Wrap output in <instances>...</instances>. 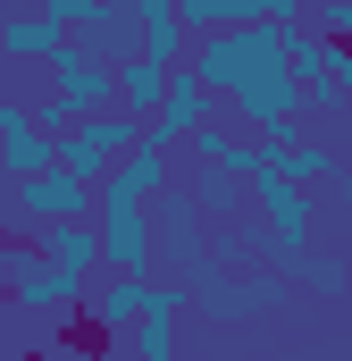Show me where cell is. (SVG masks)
Returning <instances> with one entry per match:
<instances>
[{"mask_svg": "<svg viewBox=\"0 0 352 361\" xmlns=\"http://www.w3.org/2000/svg\"><path fill=\"white\" fill-rule=\"evenodd\" d=\"M294 286H310V294H352V269H344V261H336V252H310Z\"/></svg>", "mask_w": 352, "mask_h": 361, "instance_id": "7c38bea8", "label": "cell"}, {"mask_svg": "<svg viewBox=\"0 0 352 361\" xmlns=\"http://www.w3.org/2000/svg\"><path fill=\"white\" fill-rule=\"evenodd\" d=\"M302 361H319V353H302Z\"/></svg>", "mask_w": 352, "mask_h": 361, "instance_id": "2e32d148", "label": "cell"}, {"mask_svg": "<svg viewBox=\"0 0 352 361\" xmlns=\"http://www.w3.org/2000/svg\"><path fill=\"white\" fill-rule=\"evenodd\" d=\"M76 294H84V277H68V269H51V261H34V269L17 277V302H25V311H68V302H76Z\"/></svg>", "mask_w": 352, "mask_h": 361, "instance_id": "8fae6325", "label": "cell"}, {"mask_svg": "<svg viewBox=\"0 0 352 361\" xmlns=\"http://www.w3.org/2000/svg\"><path fill=\"white\" fill-rule=\"evenodd\" d=\"M168 85H176V68H160V59H134V68H118V109H126L134 126H151V118L168 109Z\"/></svg>", "mask_w": 352, "mask_h": 361, "instance_id": "ba28073f", "label": "cell"}, {"mask_svg": "<svg viewBox=\"0 0 352 361\" xmlns=\"http://www.w3.org/2000/svg\"><path fill=\"white\" fill-rule=\"evenodd\" d=\"M34 252H42L51 269H68V277H92V269H101V227H92V219H76V227H42Z\"/></svg>", "mask_w": 352, "mask_h": 361, "instance_id": "9c48e42d", "label": "cell"}, {"mask_svg": "<svg viewBox=\"0 0 352 361\" xmlns=\"http://www.w3.org/2000/svg\"><path fill=\"white\" fill-rule=\"evenodd\" d=\"M336 118H352V51H344V68H336Z\"/></svg>", "mask_w": 352, "mask_h": 361, "instance_id": "9a60e30c", "label": "cell"}, {"mask_svg": "<svg viewBox=\"0 0 352 361\" xmlns=\"http://www.w3.org/2000/svg\"><path fill=\"white\" fill-rule=\"evenodd\" d=\"M168 185H176V160L160 152V143H143V152H134V160H126L118 177L101 185V202H160Z\"/></svg>", "mask_w": 352, "mask_h": 361, "instance_id": "8992f818", "label": "cell"}, {"mask_svg": "<svg viewBox=\"0 0 352 361\" xmlns=\"http://www.w3.org/2000/svg\"><path fill=\"white\" fill-rule=\"evenodd\" d=\"M143 311H151V277H109V286H92V302H84L92 328H134Z\"/></svg>", "mask_w": 352, "mask_h": 361, "instance_id": "30bf717a", "label": "cell"}, {"mask_svg": "<svg viewBox=\"0 0 352 361\" xmlns=\"http://www.w3.org/2000/svg\"><path fill=\"white\" fill-rule=\"evenodd\" d=\"M151 227H160V252H168L184 277H210L218 269V244H210V219L193 210V193L184 185H168L160 202H151Z\"/></svg>", "mask_w": 352, "mask_h": 361, "instance_id": "7a4b0ae2", "label": "cell"}, {"mask_svg": "<svg viewBox=\"0 0 352 361\" xmlns=\"http://www.w3.org/2000/svg\"><path fill=\"white\" fill-rule=\"evenodd\" d=\"M218 109H227L218 92L201 85L193 68H176V85H168V109L151 118V143H160V152H176V143H193V135H210V126H218Z\"/></svg>", "mask_w": 352, "mask_h": 361, "instance_id": "3957f363", "label": "cell"}, {"mask_svg": "<svg viewBox=\"0 0 352 361\" xmlns=\"http://www.w3.org/2000/svg\"><path fill=\"white\" fill-rule=\"evenodd\" d=\"M101 227V261L118 277H151L160 269V227H151V202H101L92 210Z\"/></svg>", "mask_w": 352, "mask_h": 361, "instance_id": "6da1fadb", "label": "cell"}, {"mask_svg": "<svg viewBox=\"0 0 352 361\" xmlns=\"http://www.w3.org/2000/svg\"><path fill=\"white\" fill-rule=\"evenodd\" d=\"M84 51L101 59V68H134V59H143V17H134V0H109V8L92 17Z\"/></svg>", "mask_w": 352, "mask_h": 361, "instance_id": "5b68a950", "label": "cell"}, {"mask_svg": "<svg viewBox=\"0 0 352 361\" xmlns=\"http://www.w3.org/2000/svg\"><path fill=\"white\" fill-rule=\"evenodd\" d=\"M68 51H76V42H68L42 8H8V17H0V59H17V68H34V59H42V68H59Z\"/></svg>", "mask_w": 352, "mask_h": 361, "instance_id": "277c9868", "label": "cell"}, {"mask_svg": "<svg viewBox=\"0 0 352 361\" xmlns=\"http://www.w3.org/2000/svg\"><path fill=\"white\" fill-rule=\"evenodd\" d=\"M319 34H327V42H344V51H352V0H336V8L319 17Z\"/></svg>", "mask_w": 352, "mask_h": 361, "instance_id": "5bb4252c", "label": "cell"}, {"mask_svg": "<svg viewBox=\"0 0 352 361\" xmlns=\"http://www.w3.org/2000/svg\"><path fill=\"white\" fill-rule=\"evenodd\" d=\"M17 135H34V109H25V101H8V92H0V143H17Z\"/></svg>", "mask_w": 352, "mask_h": 361, "instance_id": "4fadbf2b", "label": "cell"}, {"mask_svg": "<svg viewBox=\"0 0 352 361\" xmlns=\"http://www.w3.org/2000/svg\"><path fill=\"white\" fill-rule=\"evenodd\" d=\"M184 193H193V210H201L210 227H244V219H252V185H244V177H227V169H201Z\"/></svg>", "mask_w": 352, "mask_h": 361, "instance_id": "52a82bcc", "label": "cell"}]
</instances>
